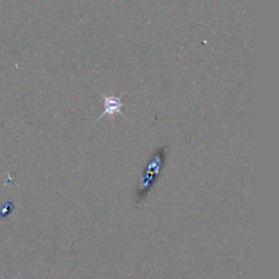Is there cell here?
Listing matches in <instances>:
<instances>
[{"instance_id":"cell-1","label":"cell","mask_w":279,"mask_h":279,"mask_svg":"<svg viewBox=\"0 0 279 279\" xmlns=\"http://www.w3.org/2000/svg\"><path fill=\"white\" fill-rule=\"evenodd\" d=\"M102 94V96L104 97V105H105V110L104 112L102 114V116L97 119V121H100V119L104 118L105 116H109L112 117L114 114H120L126 118L124 114H122V107L124 106V104L122 102V98L121 97H117V96H105L102 92H100Z\"/></svg>"}]
</instances>
